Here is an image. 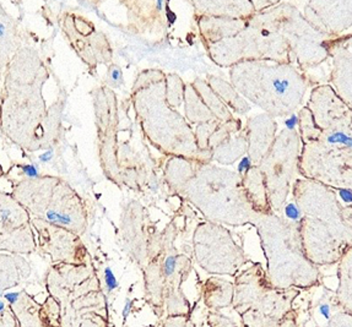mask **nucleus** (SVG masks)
Returning a JSON list of instances; mask_svg holds the SVG:
<instances>
[{"label": "nucleus", "mask_w": 352, "mask_h": 327, "mask_svg": "<svg viewBox=\"0 0 352 327\" xmlns=\"http://www.w3.org/2000/svg\"><path fill=\"white\" fill-rule=\"evenodd\" d=\"M12 195L34 218L82 236L89 225L84 199L56 175L26 178L12 185Z\"/></svg>", "instance_id": "obj_8"}, {"label": "nucleus", "mask_w": 352, "mask_h": 327, "mask_svg": "<svg viewBox=\"0 0 352 327\" xmlns=\"http://www.w3.org/2000/svg\"><path fill=\"white\" fill-rule=\"evenodd\" d=\"M50 78L38 52L26 45L4 73L0 96V133L28 153L48 150L60 135V108H48L43 86Z\"/></svg>", "instance_id": "obj_1"}, {"label": "nucleus", "mask_w": 352, "mask_h": 327, "mask_svg": "<svg viewBox=\"0 0 352 327\" xmlns=\"http://www.w3.org/2000/svg\"><path fill=\"white\" fill-rule=\"evenodd\" d=\"M336 196L339 199L342 206H352V192L351 188H336L334 189Z\"/></svg>", "instance_id": "obj_31"}, {"label": "nucleus", "mask_w": 352, "mask_h": 327, "mask_svg": "<svg viewBox=\"0 0 352 327\" xmlns=\"http://www.w3.org/2000/svg\"><path fill=\"white\" fill-rule=\"evenodd\" d=\"M247 21L222 17H197L200 36L206 48L239 34L247 26Z\"/></svg>", "instance_id": "obj_19"}, {"label": "nucleus", "mask_w": 352, "mask_h": 327, "mask_svg": "<svg viewBox=\"0 0 352 327\" xmlns=\"http://www.w3.org/2000/svg\"><path fill=\"white\" fill-rule=\"evenodd\" d=\"M241 179L252 209L258 214H272L273 211L270 209L267 198V185L261 170L256 166H253L247 174L241 177Z\"/></svg>", "instance_id": "obj_20"}, {"label": "nucleus", "mask_w": 352, "mask_h": 327, "mask_svg": "<svg viewBox=\"0 0 352 327\" xmlns=\"http://www.w3.org/2000/svg\"><path fill=\"white\" fill-rule=\"evenodd\" d=\"M166 181L179 195L216 225H253L256 217L245 196L237 173L211 164L170 157L166 164Z\"/></svg>", "instance_id": "obj_3"}, {"label": "nucleus", "mask_w": 352, "mask_h": 327, "mask_svg": "<svg viewBox=\"0 0 352 327\" xmlns=\"http://www.w3.org/2000/svg\"><path fill=\"white\" fill-rule=\"evenodd\" d=\"M4 175V170H3V167H1V164H0V178Z\"/></svg>", "instance_id": "obj_39"}, {"label": "nucleus", "mask_w": 352, "mask_h": 327, "mask_svg": "<svg viewBox=\"0 0 352 327\" xmlns=\"http://www.w3.org/2000/svg\"><path fill=\"white\" fill-rule=\"evenodd\" d=\"M186 85L176 74L166 75V100L173 109L179 107L184 98Z\"/></svg>", "instance_id": "obj_27"}, {"label": "nucleus", "mask_w": 352, "mask_h": 327, "mask_svg": "<svg viewBox=\"0 0 352 327\" xmlns=\"http://www.w3.org/2000/svg\"><path fill=\"white\" fill-rule=\"evenodd\" d=\"M281 5V32L290 45L294 64L297 63V68L306 73L308 69L318 67L329 58L327 43L330 38L312 29L292 4L283 3Z\"/></svg>", "instance_id": "obj_10"}, {"label": "nucleus", "mask_w": 352, "mask_h": 327, "mask_svg": "<svg viewBox=\"0 0 352 327\" xmlns=\"http://www.w3.org/2000/svg\"><path fill=\"white\" fill-rule=\"evenodd\" d=\"M306 107L320 133L314 142L302 145L298 173L331 189L351 188V107L330 85L314 87Z\"/></svg>", "instance_id": "obj_2"}, {"label": "nucleus", "mask_w": 352, "mask_h": 327, "mask_svg": "<svg viewBox=\"0 0 352 327\" xmlns=\"http://www.w3.org/2000/svg\"><path fill=\"white\" fill-rule=\"evenodd\" d=\"M31 218L12 194L0 190V251L16 255L36 250Z\"/></svg>", "instance_id": "obj_11"}, {"label": "nucleus", "mask_w": 352, "mask_h": 327, "mask_svg": "<svg viewBox=\"0 0 352 327\" xmlns=\"http://www.w3.org/2000/svg\"><path fill=\"white\" fill-rule=\"evenodd\" d=\"M104 283H106V287L109 293L118 288V281L109 267L104 269Z\"/></svg>", "instance_id": "obj_32"}, {"label": "nucleus", "mask_w": 352, "mask_h": 327, "mask_svg": "<svg viewBox=\"0 0 352 327\" xmlns=\"http://www.w3.org/2000/svg\"><path fill=\"white\" fill-rule=\"evenodd\" d=\"M291 192L301 210L300 236L308 258L338 259L351 244L352 206H342L334 189L309 179H296Z\"/></svg>", "instance_id": "obj_5"}, {"label": "nucleus", "mask_w": 352, "mask_h": 327, "mask_svg": "<svg viewBox=\"0 0 352 327\" xmlns=\"http://www.w3.org/2000/svg\"><path fill=\"white\" fill-rule=\"evenodd\" d=\"M6 309V304H4V302L3 300H0V313Z\"/></svg>", "instance_id": "obj_38"}, {"label": "nucleus", "mask_w": 352, "mask_h": 327, "mask_svg": "<svg viewBox=\"0 0 352 327\" xmlns=\"http://www.w3.org/2000/svg\"><path fill=\"white\" fill-rule=\"evenodd\" d=\"M297 117H298V128H300L298 135L301 139L302 145L314 142L318 137L320 130L316 124L309 109L307 107L301 108L300 112L297 114Z\"/></svg>", "instance_id": "obj_26"}, {"label": "nucleus", "mask_w": 352, "mask_h": 327, "mask_svg": "<svg viewBox=\"0 0 352 327\" xmlns=\"http://www.w3.org/2000/svg\"><path fill=\"white\" fill-rule=\"evenodd\" d=\"M131 305H133V302H131V299H126L125 300L124 309H123V317L126 319L128 315H129V313L131 311Z\"/></svg>", "instance_id": "obj_36"}, {"label": "nucleus", "mask_w": 352, "mask_h": 327, "mask_svg": "<svg viewBox=\"0 0 352 327\" xmlns=\"http://www.w3.org/2000/svg\"><path fill=\"white\" fill-rule=\"evenodd\" d=\"M281 4L278 1L276 5L256 12L239 34L208 47L211 60L222 68L248 60L294 64L290 45L281 32Z\"/></svg>", "instance_id": "obj_7"}, {"label": "nucleus", "mask_w": 352, "mask_h": 327, "mask_svg": "<svg viewBox=\"0 0 352 327\" xmlns=\"http://www.w3.org/2000/svg\"><path fill=\"white\" fill-rule=\"evenodd\" d=\"M106 82L109 86V89H118L124 84L123 79V71L118 65L111 64L108 67L107 76H106Z\"/></svg>", "instance_id": "obj_28"}, {"label": "nucleus", "mask_w": 352, "mask_h": 327, "mask_svg": "<svg viewBox=\"0 0 352 327\" xmlns=\"http://www.w3.org/2000/svg\"><path fill=\"white\" fill-rule=\"evenodd\" d=\"M296 126H298V117L297 114H291L285 120V129L289 131H296Z\"/></svg>", "instance_id": "obj_34"}, {"label": "nucleus", "mask_w": 352, "mask_h": 327, "mask_svg": "<svg viewBox=\"0 0 352 327\" xmlns=\"http://www.w3.org/2000/svg\"><path fill=\"white\" fill-rule=\"evenodd\" d=\"M184 100H186V115L190 123L197 124L198 126V125L210 124V123L219 122L210 109L205 106L204 102L190 84L186 86Z\"/></svg>", "instance_id": "obj_24"}, {"label": "nucleus", "mask_w": 352, "mask_h": 327, "mask_svg": "<svg viewBox=\"0 0 352 327\" xmlns=\"http://www.w3.org/2000/svg\"><path fill=\"white\" fill-rule=\"evenodd\" d=\"M305 20L324 37L339 38L351 30L352 1H309L305 8Z\"/></svg>", "instance_id": "obj_14"}, {"label": "nucleus", "mask_w": 352, "mask_h": 327, "mask_svg": "<svg viewBox=\"0 0 352 327\" xmlns=\"http://www.w3.org/2000/svg\"><path fill=\"white\" fill-rule=\"evenodd\" d=\"M319 311H320V314L324 316V317H329L330 316V306L329 305L323 304L322 306H319Z\"/></svg>", "instance_id": "obj_37"}, {"label": "nucleus", "mask_w": 352, "mask_h": 327, "mask_svg": "<svg viewBox=\"0 0 352 327\" xmlns=\"http://www.w3.org/2000/svg\"><path fill=\"white\" fill-rule=\"evenodd\" d=\"M28 261L19 255L0 254V291L17 286L30 276Z\"/></svg>", "instance_id": "obj_21"}, {"label": "nucleus", "mask_w": 352, "mask_h": 327, "mask_svg": "<svg viewBox=\"0 0 352 327\" xmlns=\"http://www.w3.org/2000/svg\"><path fill=\"white\" fill-rule=\"evenodd\" d=\"M283 212H284L285 220L289 221L291 223H295L297 226H300V222H301L302 218L301 210L297 206V203L295 201L285 203L284 207H283Z\"/></svg>", "instance_id": "obj_29"}, {"label": "nucleus", "mask_w": 352, "mask_h": 327, "mask_svg": "<svg viewBox=\"0 0 352 327\" xmlns=\"http://www.w3.org/2000/svg\"><path fill=\"white\" fill-rule=\"evenodd\" d=\"M63 32L89 68L112 62L113 52L107 36L98 31L90 20L74 12H67L63 19Z\"/></svg>", "instance_id": "obj_12"}, {"label": "nucleus", "mask_w": 352, "mask_h": 327, "mask_svg": "<svg viewBox=\"0 0 352 327\" xmlns=\"http://www.w3.org/2000/svg\"><path fill=\"white\" fill-rule=\"evenodd\" d=\"M28 45L26 30L0 3V79L12 58Z\"/></svg>", "instance_id": "obj_17"}, {"label": "nucleus", "mask_w": 352, "mask_h": 327, "mask_svg": "<svg viewBox=\"0 0 352 327\" xmlns=\"http://www.w3.org/2000/svg\"><path fill=\"white\" fill-rule=\"evenodd\" d=\"M194 10L198 16L222 17L247 21L256 14L253 1H192Z\"/></svg>", "instance_id": "obj_18"}, {"label": "nucleus", "mask_w": 352, "mask_h": 327, "mask_svg": "<svg viewBox=\"0 0 352 327\" xmlns=\"http://www.w3.org/2000/svg\"><path fill=\"white\" fill-rule=\"evenodd\" d=\"M301 148L298 131L284 129L275 137L273 145L256 166L264 177L270 209L274 214H281L287 203L296 174L298 173Z\"/></svg>", "instance_id": "obj_9"}, {"label": "nucleus", "mask_w": 352, "mask_h": 327, "mask_svg": "<svg viewBox=\"0 0 352 327\" xmlns=\"http://www.w3.org/2000/svg\"><path fill=\"white\" fill-rule=\"evenodd\" d=\"M248 151V140L245 135V129H241L239 136H231L228 140L222 142L221 145L215 147L211 151V159L217 164L230 166L239 158L243 157Z\"/></svg>", "instance_id": "obj_22"}, {"label": "nucleus", "mask_w": 352, "mask_h": 327, "mask_svg": "<svg viewBox=\"0 0 352 327\" xmlns=\"http://www.w3.org/2000/svg\"><path fill=\"white\" fill-rule=\"evenodd\" d=\"M131 103L142 134L160 153L210 164L211 151L200 150L194 130L166 100V74L148 69L138 75L131 90Z\"/></svg>", "instance_id": "obj_4"}, {"label": "nucleus", "mask_w": 352, "mask_h": 327, "mask_svg": "<svg viewBox=\"0 0 352 327\" xmlns=\"http://www.w3.org/2000/svg\"><path fill=\"white\" fill-rule=\"evenodd\" d=\"M252 167H253V164H252L250 158L245 155V156L241 158V161H239V168H237V174H239V177H243V175L247 174V173L250 172Z\"/></svg>", "instance_id": "obj_33"}, {"label": "nucleus", "mask_w": 352, "mask_h": 327, "mask_svg": "<svg viewBox=\"0 0 352 327\" xmlns=\"http://www.w3.org/2000/svg\"><path fill=\"white\" fill-rule=\"evenodd\" d=\"M178 259H179V258H178L177 255L168 254L166 256L165 260H164V264H162L164 276H173V273H175L177 270V265H178Z\"/></svg>", "instance_id": "obj_30"}, {"label": "nucleus", "mask_w": 352, "mask_h": 327, "mask_svg": "<svg viewBox=\"0 0 352 327\" xmlns=\"http://www.w3.org/2000/svg\"><path fill=\"white\" fill-rule=\"evenodd\" d=\"M205 81L211 90L214 91L216 96L219 97L228 107L232 108L234 112L241 114L250 112V104L237 91L233 89V86L230 82L214 75H208Z\"/></svg>", "instance_id": "obj_23"}, {"label": "nucleus", "mask_w": 352, "mask_h": 327, "mask_svg": "<svg viewBox=\"0 0 352 327\" xmlns=\"http://www.w3.org/2000/svg\"><path fill=\"white\" fill-rule=\"evenodd\" d=\"M20 295H21L20 292H14V293H6L3 297H4V299H6L9 304L14 305L16 304L17 302H19Z\"/></svg>", "instance_id": "obj_35"}, {"label": "nucleus", "mask_w": 352, "mask_h": 327, "mask_svg": "<svg viewBox=\"0 0 352 327\" xmlns=\"http://www.w3.org/2000/svg\"><path fill=\"white\" fill-rule=\"evenodd\" d=\"M327 49L333 58V71L330 75L331 89L342 101L351 107L352 102V51L351 34L328 41Z\"/></svg>", "instance_id": "obj_15"}, {"label": "nucleus", "mask_w": 352, "mask_h": 327, "mask_svg": "<svg viewBox=\"0 0 352 327\" xmlns=\"http://www.w3.org/2000/svg\"><path fill=\"white\" fill-rule=\"evenodd\" d=\"M243 129L248 140L247 156L253 166H258L275 142L278 123L267 114H261L248 119Z\"/></svg>", "instance_id": "obj_16"}, {"label": "nucleus", "mask_w": 352, "mask_h": 327, "mask_svg": "<svg viewBox=\"0 0 352 327\" xmlns=\"http://www.w3.org/2000/svg\"><path fill=\"white\" fill-rule=\"evenodd\" d=\"M31 226L37 234L41 250L50 255L53 262L76 265L85 261L86 250L79 236L34 217L31 218Z\"/></svg>", "instance_id": "obj_13"}, {"label": "nucleus", "mask_w": 352, "mask_h": 327, "mask_svg": "<svg viewBox=\"0 0 352 327\" xmlns=\"http://www.w3.org/2000/svg\"><path fill=\"white\" fill-rule=\"evenodd\" d=\"M190 85L193 86L194 90L203 100L205 106L210 109L219 122L226 123V122L234 119L228 106L219 97L216 96L214 91L211 90L205 80L195 79Z\"/></svg>", "instance_id": "obj_25"}, {"label": "nucleus", "mask_w": 352, "mask_h": 327, "mask_svg": "<svg viewBox=\"0 0 352 327\" xmlns=\"http://www.w3.org/2000/svg\"><path fill=\"white\" fill-rule=\"evenodd\" d=\"M230 81L241 96L272 118L289 117L301 108L308 89L314 86L294 64L248 60L230 68Z\"/></svg>", "instance_id": "obj_6"}]
</instances>
